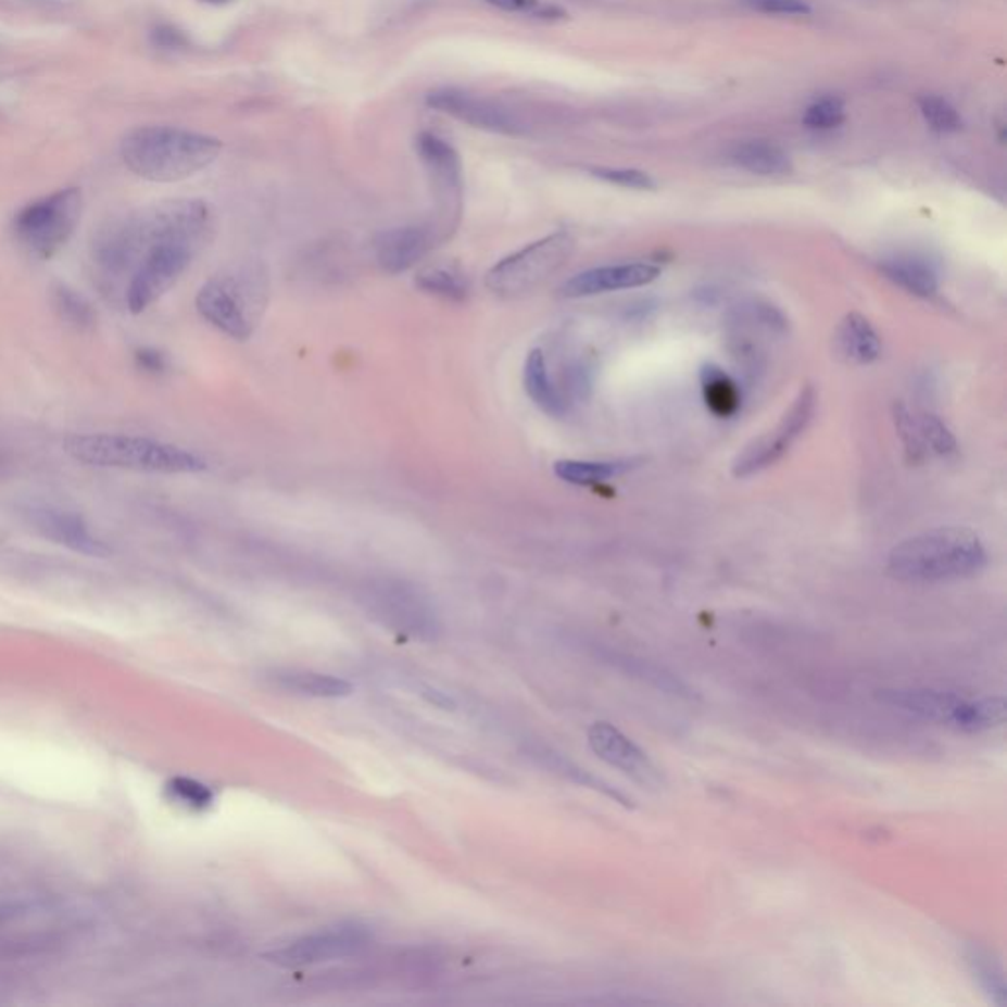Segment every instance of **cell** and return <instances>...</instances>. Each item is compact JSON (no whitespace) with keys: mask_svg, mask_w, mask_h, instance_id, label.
Here are the masks:
<instances>
[{"mask_svg":"<svg viewBox=\"0 0 1007 1007\" xmlns=\"http://www.w3.org/2000/svg\"><path fill=\"white\" fill-rule=\"evenodd\" d=\"M817 405V394L813 386H805L795 402L791 404L785 416L781 417L778 426L768 431L766 436L754 439L750 445L744 446V451L734 458L732 463V475L737 478H748L752 475H758L764 468L771 467L783 457L791 445L800 439L801 433L807 429V426L815 414Z\"/></svg>","mask_w":1007,"mask_h":1007,"instance_id":"30bf717a","label":"cell"},{"mask_svg":"<svg viewBox=\"0 0 1007 1007\" xmlns=\"http://www.w3.org/2000/svg\"><path fill=\"white\" fill-rule=\"evenodd\" d=\"M268 303V278L260 266L211 278L199 290V315L230 339L247 341Z\"/></svg>","mask_w":1007,"mask_h":1007,"instance_id":"5b68a950","label":"cell"},{"mask_svg":"<svg viewBox=\"0 0 1007 1007\" xmlns=\"http://www.w3.org/2000/svg\"><path fill=\"white\" fill-rule=\"evenodd\" d=\"M608 659H613V664L624 669L626 674L640 677L662 691H667L671 695H689V689L676 676L667 674L665 669H659L657 665L644 662V659H633L630 655L608 654Z\"/></svg>","mask_w":1007,"mask_h":1007,"instance_id":"f1b7e54d","label":"cell"},{"mask_svg":"<svg viewBox=\"0 0 1007 1007\" xmlns=\"http://www.w3.org/2000/svg\"><path fill=\"white\" fill-rule=\"evenodd\" d=\"M431 695H427V698L437 706H443V708H449V706H455V703L449 698V696L439 693V691H429Z\"/></svg>","mask_w":1007,"mask_h":1007,"instance_id":"74e56055","label":"cell"},{"mask_svg":"<svg viewBox=\"0 0 1007 1007\" xmlns=\"http://www.w3.org/2000/svg\"><path fill=\"white\" fill-rule=\"evenodd\" d=\"M50 303L53 312L60 317V322L65 323L75 331L87 332L95 329L97 325V312L93 303L85 298L84 293L73 290L67 284H53L50 290Z\"/></svg>","mask_w":1007,"mask_h":1007,"instance_id":"7402d4cb","label":"cell"},{"mask_svg":"<svg viewBox=\"0 0 1007 1007\" xmlns=\"http://www.w3.org/2000/svg\"><path fill=\"white\" fill-rule=\"evenodd\" d=\"M22 514L34 530L67 550L91 557H106L111 553L104 541L95 538L84 516L73 509L46 502H32L22 508Z\"/></svg>","mask_w":1007,"mask_h":1007,"instance_id":"4fadbf2b","label":"cell"},{"mask_svg":"<svg viewBox=\"0 0 1007 1007\" xmlns=\"http://www.w3.org/2000/svg\"><path fill=\"white\" fill-rule=\"evenodd\" d=\"M730 160L738 167L756 176L781 177L788 176L791 172L790 156L779 146L761 140L738 144L732 150Z\"/></svg>","mask_w":1007,"mask_h":1007,"instance_id":"44dd1931","label":"cell"},{"mask_svg":"<svg viewBox=\"0 0 1007 1007\" xmlns=\"http://www.w3.org/2000/svg\"><path fill=\"white\" fill-rule=\"evenodd\" d=\"M135 363L146 375L160 376L166 375L169 370V361L166 354L152 347H142L135 353Z\"/></svg>","mask_w":1007,"mask_h":1007,"instance_id":"e575fe53","label":"cell"},{"mask_svg":"<svg viewBox=\"0 0 1007 1007\" xmlns=\"http://www.w3.org/2000/svg\"><path fill=\"white\" fill-rule=\"evenodd\" d=\"M427 104L443 115L494 135L516 136L526 130L518 113L508 106L458 89H439L427 95Z\"/></svg>","mask_w":1007,"mask_h":1007,"instance_id":"7c38bea8","label":"cell"},{"mask_svg":"<svg viewBox=\"0 0 1007 1007\" xmlns=\"http://www.w3.org/2000/svg\"><path fill=\"white\" fill-rule=\"evenodd\" d=\"M492 7H496L500 11L506 12H531V14H540V16H550V14H559V11L551 9V7H543L541 0H487Z\"/></svg>","mask_w":1007,"mask_h":1007,"instance_id":"d590c367","label":"cell"},{"mask_svg":"<svg viewBox=\"0 0 1007 1007\" xmlns=\"http://www.w3.org/2000/svg\"><path fill=\"white\" fill-rule=\"evenodd\" d=\"M284 689L295 691L300 695L317 696V698H341L353 693V685L341 677L323 676V674H290L278 677Z\"/></svg>","mask_w":1007,"mask_h":1007,"instance_id":"4316f807","label":"cell"},{"mask_svg":"<svg viewBox=\"0 0 1007 1007\" xmlns=\"http://www.w3.org/2000/svg\"><path fill=\"white\" fill-rule=\"evenodd\" d=\"M363 601L368 614L394 632L421 642H433L441 632L436 608L412 584L375 582L364 592Z\"/></svg>","mask_w":1007,"mask_h":1007,"instance_id":"9c48e42d","label":"cell"},{"mask_svg":"<svg viewBox=\"0 0 1007 1007\" xmlns=\"http://www.w3.org/2000/svg\"><path fill=\"white\" fill-rule=\"evenodd\" d=\"M445 239L439 225H405L382 230L375 240L376 262L386 274H404Z\"/></svg>","mask_w":1007,"mask_h":1007,"instance_id":"9a60e30c","label":"cell"},{"mask_svg":"<svg viewBox=\"0 0 1007 1007\" xmlns=\"http://www.w3.org/2000/svg\"><path fill=\"white\" fill-rule=\"evenodd\" d=\"M223 150L215 136L176 126H142L125 136L121 154L136 176L174 184L211 166Z\"/></svg>","mask_w":1007,"mask_h":1007,"instance_id":"3957f363","label":"cell"},{"mask_svg":"<svg viewBox=\"0 0 1007 1007\" xmlns=\"http://www.w3.org/2000/svg\"><path fill=\"white\" fill-rule=\"evenodd\" d=\"M207 2H223V0H207Z\"/></svg>","mask_w":1007,"mask_h":1007,"instance_id":"f35d334b","label":"cell"},{"mask_svg":"<svg viewBox=\"0 0 1007 1007\" xmlns=\"http://www.w3.org/2000/svg\"><path fill=\"white\" fill-rule=\"evenodd\" d=\"M657 276H659V268L654 264H645V262L592 268L565 281L562 286V295L589 298V295H599V293H608V291L630 290V288H640V286L654 281Z\"/></svg>","mask_w":1007,"mask_h":1007,"instance_id":"e0dca14e","label":"cell"},{"mask_svg":"<svg viewBox=\"0 0 1007 1007\" xmlns=\"http://www.w3.org/2000/svg\"><path fill=\"white\" fill-rule=\"evenodd\" d=\"M63 451L89 467L160 475H191L207 468V461L184 446L123 433L70 436L63 441Z\"/></svg>","mask_w":1007,"mask_h":1007,"instance_id":"277c9868","label":"cell"},{"mask_svg":"<svg viewBox=\"0 0 1007 1007\" xmlns=\"http://www.w3.org/2000/svg\"><path fill=\"white\" fill-rule=\"evenodd\" d=\"M591 174L606 184L620 186V188L640 189V191L655 188V181L650 174H645L642 169H632V167H592Z\"/></svg>","mask_w":1007,"mask_h":1007,"instance_id":"1f68e13d","label":"cell"},{"mask_svg":"<svg viewBox=\"0 0 1007 1007\" xmlns=\"http://www.w3.org/2000/svg\"><path fill=\"white\" fill-rule=\"evenodd\" d=\"M589 744L599 758L624 771L635 783L644 785L647 790L664 788V776L654 761L647 758L644 750L635 746L630 738L624 737L611 722H594L589 728Z\"/></svg>","mask_w":1007,"mask_h":1007,"instance_id":"5bb4252c","label":"cell"},{"mask_svg":"<svg viewBox=\"0 0 1007 1007\" xmlns=\"http://www.w3.org/2000/svg\"><path fill=\"white\" fill-rule=\"evenodd\" d=\"M572 250L575 240L565 230L536 240L494 264L484 280L487 288L504 298L524 295L559 270L571 256Z\"/></svg>","mask_w":1007,"mask_h":1007,"instance_id":"ba28073f","label":"cell"},{"mask_svg":"<svg viewBox=\"0 0 1007 1007\" xmlns=\"http://www.w3.org/2000/svg\"><path fill=\"white\" fill-rule=\"evenodd\" d=\"M748 4L766 14H788V16L810 14V7L805 0H748Z\"/></svg>","mask_w":1007,"mask_h":1007,"instance_id":"836d02e7","label":"cell"},{"mask_svg":"<svg viewBox=\"0 0 1007 1007\" xmlns=\"http://www.w3.org/2000/svg\"><path fill=\"white\" fill-rule=\"evenodd\" d=\"M803 123L815 130H831L844 123V103L839 97H825L810 104Z\"/></svg>","mask_w":1007,"mask_h":1007,"instance_id":"4dcf8cb0","label":"cell"},{"mask_svg":"<svg viewBox=\"0 0 1007 1007\" xmlns=\"http://www.w3.org/2000/svg\"><path fill=\"white\" fill-rule=\"evenodd\" d=\"M416 286L419 290L449 302H465L468 295L467 278L455 266H427L417 274Z\"/></svg>","mask_w":1007,"mask_h":1007,"instance_id":"484cf974","label":"cell"},{"mask_svg":"<svg viewBox=\"0 0 1007 1007\" xmlns=\"http://www.w3.org/2000/svg\"><path fill=\"white\" fill-rule=\"evenodd\" d=\"M883 274L885 278L895 281L907 291H911L919 298H931L939 290V272L935 264L919 254H895L882 262Z\"/></svg>","mask_w":1007,"mask_h":1007,"instance_id":"d6986e66","label":"cell"},{"mask_svg":"<svg viewBox=\"0 0 1007 1007\" xmlns=\"http://www.w3.org/2000/svg\"><path fill=\"white\" fill-rule=\"evenodd\" d=\"M531 758L538 759L543 768L551 769V771L559 773L563 778L571 779V781L579 783L582 788H591V790L601 791L604 795H608L611 800L618 801V803H622L626 807H632V800H628L620 791L614 790L611 783H606L603 779L594 778L589 771L579 768L577 764H572L569 759L563 758L562 754H555V752H551V750L543 748L531 752Z\"/></svg>","mask_w":1007,"mask_h":1007,"instance_id":"d4e9b609","label":"cell"},{"mask_svg":"<svg viewBox=\"0 0 1007 1007\" xmlns=\"http://www.w3.org/2000/svg\"><path fill=\"white\" fill-rule=\"evenodd\" d=\"M986 563V550L977 531L946 526L895 545L888 559V571L897 581L924 584L974 577Z\"/></svg>","mask_w":1007,"mask_h":1007,"instance_id":"7a4b0ae2","label":"cell"},{"mask_svg":"<svg viewBox=\"0 0 1007 1007\" xmlns=\"http://www.w3.org/2000/svg\"><path fill=\"white\" fill-rule=\"evenodd\" d=\"M213 232L205 201L176 199L138 209L97 230L89 262L106 300L146 312L174 288Z\"/></svg>","mask_w":1007,"mask_h":1007,"instance_id":"6da1fadb","label":"cell"},{"mask_svg":"<svg viewBox=\"0 0 1007 1007\" xmlns=\"http://www.w3.org/2000/svg\"><path fill=\"white\" fill-rule=\"evenodd\" d=\"M914 424H915V436H917V441L919 445L923 449V453H935V455H941V457H946V455H953L956 451V439L953 436V431L943 424L941 417L935 416V414H929V412H921V414H915L914 412Z\"/></svg>","mask_w":1007,"mask_h":1007,"instance_id":"83f0119b","label":"cell"},{"mask_svg":"<svg viewBox=\"0 0 1007 1007\" xmlns=\"http://www.w3.org/2000/svg\"><path fill=\"white\" fill-rule=\"evenodd\" d=\"M417 152L433 179L439 198L445 201L446 215L457 225L463 193V166L457 150L441 136L421 133L417 136Z\"/></svg>","mask_w":1007,"mask_h":1007,"instance_id":"2e32d148","label":"cell"},{"mask_svg":"<svg viewBox=\"0 0 1007 1007\" xmlns=\"http://www.w3.org/2000/svg\"><path fill=\"white\" fill-rule=\"evenodd\" d=\"M373 943V933L361 923H341L323 929L315 935L302 936L284 948L266 953L264 958L281 968L319 965L363 953Z\"/></svg>","mask_w":1007,"mask_h":1007,"instance_id":"8fae6325","label":"cell"},{"mask_svg":"<svg viewBox=\"0 0 1007 1007\" xmlns=\"http://www.w3.org/2000/svg\"><path fill=\"white\" fill-rule=\"evenodd\" d=\"M524 385L533 404L551 417H563L569 410V402L557 385L553 382L547 361L540 349L531 351L524 366Z\"/></svg>","mask_w":1007,"mask_h":1007,"instance_id":"ffe728a7","label":"cell"},{"mask_svg":"<svg viewBox=\"0 0 1007 1007\" xmlns=\"http://www.w3.org/2000/svg\"><path fill=\"white\" fill-rule=\"evenodd\" d=\"M81 217V191L60 189L18 211L12 223L14 239L38 260H50L72 239Z\"/></svg>","mask_w":1007,"mask_h":1007,"instance_id":"52a82bcc","label":"cell"},{"mask_svg":"<svg viewBox=\"0 0 1007 1007\" xmlns=\"http://www.w3.org/2000/svg\"><path fill=\"white\" fill-rule=\"evenodd\" d=\"M836 353L852 364H872L882 356V337L860 313H848L834 335Z\"/></svg>","mask_w":1007,"mask_h":1007,"instance_id":"ac0fdd59","label":"cell"},{"mask_svg":"<svg viewBox=\"0 0 1007 1007\" xmlns=\"http://www.w3.org/2000/svg\"><path fill=\"white\" fill-rule=\"evenodd\" d=\"M701 388L706 407L717 417L734 416L742 404L737 382L715 364H708L703 368Z\"/></svg>","mask_w":1007,"mask_h":1007,"instance_id":"603a6c76","label":"cell"},{"mask_svg":"<svg viewBox=\"0 0 1007 1007\" xmlns=\"http://www.w3.org/2000/svg\"><path fill=\"white\" fill-rule=\"evenodd\" d=\"M177 791L184 800L189 801L191 805H209L211 803V791L205 790L203 785L191 783V781H179Z\"/></svg>","mask_w":1007,"mask_h":1007,"instance_id":"8d00e7d4","label":"cell"},{"mask_svg":"<svg viewBox=\"0 0 1007 1007\" xmlns=\"http://www.w3.org/2000/svg\"><path fill=\"white\" fill-rule=\"evenodd\" d=\"M876 696L883 705L960 732H986L1006 720V701L1002 696L965 698L935 689H883Z\"/></svg>","mask_w":1007,"mask_h":1007,"instance_id":"8992f818","label":"cell"},{"mask_svg":"<svg viewBox=\"0 0 1007 1007\" xmlns=\"http://www.w3.org/2000/svg\"><path fill=\"white\" fill-rule=\"evenodd\" d=\"M919 109L927 125L936 133H956L962 128V118L953 104L941 97H923L919 99Z\"/></svg>","mask_w":1007,"mask_h":1007,"instance_id":"f546056e","label":"cell"},{"mask_svg":"<svg viewBox=\"0 0 1007 1007\" xmlns=\"http://www.w3.org/2000/svg\"><path fill=\"white\" fill-rule=\"evenodd\" d=\"M628 468H632V463L628 461H572V458H567V461H557L553 470L567 484L594 487L604 480L620 477Z\"/></svg>","mask_w":1007,"mask_h":1007,"instance_id":"cb8c5ba5","label":"cell"},{"mask_svg":"<svg viewBox=\"0 0 1007 1007\" xmlns=\"http://www.w3.org/2000/svg\"><path fill=\"white\" fill-rule=\"evenodd\" d=\"M968 962L974 968V974L982 982V986L986 987L987 994L996 999V1004L1002 1006L1004 997H1006V986H1004L1002 972L980 953H972Z\"/></svg>","mask_w":1007,"mask_h":1007,"instance_id":"d6a6232c","label":"cell"}]
</instances>
